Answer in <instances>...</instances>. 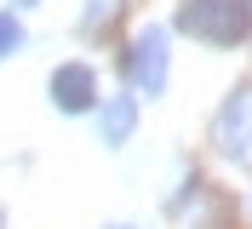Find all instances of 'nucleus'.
<instances>
[{
    "instance_id": "obj_9",
    "label": "nucleus",
    "mask_w": 252,
    "mask_h": 229,
    "mask_svg": "<svg viewBox=\"0 0 252 229\" xmlns=\"http://www.w3.org/2000/svg\"><path fill=\"white\" fill-rule=\"evenodd\" d=\"M0 229H6V212H0Z\"/></svg>"
},
{
    "instance_id": "obj_5",
    "label": "nucleus",
    "mask_w": 252,
    "mask_h": 229,
    "mask_svg": "<svg viewBox=\"0 0 252 229\" xmlns=\"http://www.w3.org/2000/svg\"><path fill=\"white\" fill-rule=\"evenodd\" d=\"M132 126H138V98L115 92V98L97 103V143H103V149H121L126 137H132Z\"/></svg>"
},
{
    "instance_id": "obj_6",
    "label": "nucleus",
    "mask_w": 252,
    "mask_h": 229,
    "mask_svg": "<svg viewBox=\"0 0 252 229\" xmlns=\"http://www.w3.org/2000/svg\"><path fill=\"white\" fill-rule=\"evenodd\" d=\"M23 23H17V12H0V58H12V52H23Z\"/></svg>"
},
{
    "instance_id": "obj_1",
    "label": "nucleus",
    "mask_w": 252,
    "mask_h": 229,
    "mask_svg": "<svg viewBox=\"0 0 252 229\" xmlns=\"http://www.w3.org/2000/svg\"><path fill=\"white\" fill-rule=\"evenodd\" d=\"M184 34H195V40L206 46H241L252 34V0H184L172 17Z\"/></svg>"
},
{
    "instance_id": "obj_3",
    "label": "nucleus",
    "mask_w": 252,
    "mask_h": 229,
    "mask_svg": "<svg viewBox=\"0 0 252 229\" xmlns=\"http://www.w3.org/2000/svg\"><path fill=\"white\" fill-rule=\"evenodd\" d=\"M126 75H132L138 92H149V98L166 92V29L160 23H143L132 34V46H126Z\"/></svg>"
},
{
    "instance_id": "obj_2",
    "label": "nucleus",
    "mask_w": 252,
    "mask_h": 229,
    "mask_svg": "<svg viewBox=\"0 0 252 229\" xmlns=\"http://www.w3.org/2000/svg\"><path fill=\"white\" fill-rule=\"evenodd\" d=\"M212 143L223 161H235L241 172H252V80L223 98V109L212 115Z\"/></svg>"
},
{
    "instance_id": "obj_7",
    "label": "nucleus",
    "mask_w": 252,
    "mask_h": 229,
    "mask_svg": "<svg viewBox=\"0 0 252 229\" xmlns=\"http://www.w3.org/2000/svg\"><path fill=\"white\" fill-rule=\"evenodd\" d=\"M109 17H121V0H86L80 29H97V23H109Z\"/></svg>"
},
{
    "instance_id": "obj_10",
    "label": "nucleus",
    "mask_w": 252,
    "mask_h": 229,
    "mask_svg": "<svg viewBox=\"0 0 252 229\" xmlns=\"http://www.w3.org/2000/svg\"><path fill=\"white\" fill-rule=\"evenodd\" d=\"M115 229H126V224H115Z\"/></svg>"
},
{
    "instance_id": "obj_8",
    "label": "nucleus",
    "mask_w": 252,
    "mask_h": 229,
    "mask_svg": "<svg viewBox=\"0 0 252 229\" xmlns=\"http://www.w3.org/2000/svg\"><path fill=\"white\" fill-rule=\"evenodd\" d=\"M23 6H40V0H12V12H23Z\"/></svg>"
},
{
    "instance_id": "obj_4",
    "label": "nucleus",
    "mask_w": 252,
    "mask_h": 229,
    "mask_svg": "<svg viewBox=\"0 0 252 229\" xmlns=\"http://www.w3.org/2000/svg\"><path fill=\"white\" fill-rule=\"evenodd\" d=\"M52 92V109H63V115H86V109H97V75L92 63H58L46 80Z\"/></svg>"
}]
</instances>
